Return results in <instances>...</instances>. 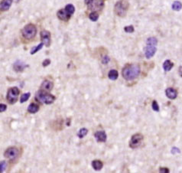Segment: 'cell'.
I'll use <instances>...</instances> for the list:
<instances>
[{
  "instance_id": "7402d4cb",
  "label": "cell",
  "mask_w": 182,
  "mask_h": 173,
  "mask_svg": "<svg viewBox=\"0 0 182 173\" xmlns=\"http://www.w3.org/2000/svg\"><path fill=\"white\" fill-rule=\"evenodd\" d=\"M171 8H172V9L174 10V11H177V12L180 11L181 9H182L181 2H179V1H175V2H174Z\"/></svg>"
},
{
  "instance_id": "ffe728a7",
  "label": "cell",
  "mask_w": 182,
  "mask_h": 173,
  "mask_svg": "<svg viewBox=\"0 0 182 173\" xmlns=\"http://www.w3.org/2000/svg\"><path fill=\"white\" fill-rule=\"evenodd\" d=\"M109 78L112 80H116L119 77V73L116 70H110L108 73Z\"/></svg>"
},
{
  "instance_id": "4fadbf2b",
  "label": "cell",
  "mask_w": 182,
  "mask_h": 173,
  "mask_svg": "<svg viewBox=\"0 0 182 173\" xmlns=\"http://www.w3.org/2000/svg\"><path fill=\"white\" fill-rule=\"evenodd\" d=\"M96 140L97 141L98 143H105L107 139L106 133L104 131H97L95 132L94 134Z\"/></svg>"
},
{
  "instance_id": "9a60e30c",
  "label": "cell",
  "mask_w": 182,
  "mask_h": 173,
  "mask_svg": "<svg viewBox=\"0 0 182 173\" xmlns=\"http://www.w3.org/2000/svg\"><path fill=\"white\" fill-rule=\"evenodd\" d=\"M53 86H54V84H53L52 81L48 80H44L43 82L41 83L40 88H41V90L49 92V91H51L53 89Z\"/></svg>"
},
{
  "instance_id": "484cf974",
  "label": "cell",
  "mask_w": 182,
  "mask_h": 173,
  "mask_svg": "<svg viewBox=\"0 0 182 173\" xmlns=\"http://www.w3.org/2000/svg\"><path fill=\"white\" fill-rule=\"evenodd\" d=\"M31 96V93L30 92H28V93H25L24 94H22V97H21V99H20V103L21 104H23L25 102H26L27 100H28L29 97Z\"/></svg>"
},
{
  "instance_id": "d4e9b609",
  "label": "cell",
  "mask_w": 182,
  "mask_h": 173,
  "mask_svg": "<svg viewBox=\"0 0 182 173\" xmlns=\"http://www.w3.org/2000/svg\"><path fill=\"white\" fill-rule=\"evenodd\" d=\"M44 44L43 42L41 41V43L39 44L38 45H37L36 47H34V48H31V51H30V54H35V53H37L38 51H40V50L42 48V47L44 46Z\"/></svg>"
},
{
  "instance_id": "e575fe53",
  "label": "cell",
  "mask_w": 182,
  "mask_h": 173,
  "mask_svg": "<svg viewBox=\"0 0 182 173\" xmlns=\"http://www.w3.org/2000/svg\"><path fill=\"white\" fill-rule=\"evenodd\" d=\"M178 74L182 78V66H180L178 68Z\"/></svg>"
},
{
  "instance_id": "6da1fadb",
  "label": "cell",
  "mask_w": 182,
  "mask_h": 173,
  "mask_svg": "<svg viewBox=\"0 0 182 173\" xmlns=\"http://www.w3.org/2000/svg\"><path fill=\"white\" fill-rule=\"evenodd\" d=\"M140 74V67L137 64H129L122 68V75L126 80H133Z\"/></svg>"
},
{
  "instance_id": "8fae6325",
  "label": "cell",
  "mask_w": 182,
  "mask_h": 173,
  "mask_svg": "<svg viewBox=\"0 0 182 173\" xmlns=\"http://www.w3.org/2000/svg\"><path fill=\"white\" fill-rule=\"evenodd\" d=\"M28 67V65H26L25 63L22 61H19V60H18V61H16L13 64V69H14L15 72H18V73L22 72L26 67Z\"/></svg>"
},
{
  "instance_id": "f1b7e54d",
  "label": "cell",
  "mask_w": 182,
  "mask_h": 173,
  "mask_svg": "<svg viewBox=\"0 0 182 173\" xmlns=\"http://www.w3.org/2000/svg\"><path fill=\"white\" fill-rule=\"evenodd\" d=\"M109 61V57L108 55H103L102 59H101V62H102V64L106 65V64H108Z\"/></svg>"
},
{
  "instance_id": "d590c367",
  "label": "cell",
  "mask_w": 182,
  "mask_h": 173,
  "mask_svg": "<svg viewBox=\"0 0 182 173\" xmlns=\"http://www.w3.org/2000/svg\"><path fill=\"white\" fill-rule=\"evenodd\" d=\"M13 1H15V2H18L20 1V0H13Z\"/></svg>"
},
{
  "instance_id": "5bb4252c",
  "label": "cell",
  "mask_w": 182,
  "mask_h": 173,
  "mask_svg": "<svg viewBox=\"0 0 182 173\" xmlns=\"http://www.w3.org/2000/svg\"><path fill=\"white\" fill-rule=\"evenodd\" d=\"M165 94L167 96V97L170 100H174L178 97V91L174 88L169 87L165 90Z\"/></svg>"
},
{
  "instance_id": "cb8c5ba5",
  "label": "cell",
  "mask_w": 182,
  "mask_h": 173,
  "mask_svg": "<svg viewBox=\"0 0 182 173\" xmlns=\"http://www.w3.org/2000/svg\"><path fill=\"white\" fill-rule=\"evenodd\" d=\"M87 132H88V130H87V128H81L79 130V132H77V136L80 139H83L84 136H86V135L87 134Z\"/></svg>"
},
{
  "instance_id": "52a82bcc",
  "label": "cell",
  "mask_w": 182,
  "mask_h": 173,
  "mask_svg": "<svg viewBox=\"0 0 182 173\" xmlns=\"http://www.w3.org/2000/svg\"><path fill=\"white\" fill-rule=\"evenodd\" d=\"M20 91L16 86H13L9 89V91L7 92L6 99L8 103L10 104H14L17 102L18 97L19 95Z\"/></svg>"
},
{
  "instance_id": "ba28073f",
  "label": "cell",
  "mask_w": 182,
  "mask_h": 173,
  "mask_svg": "<svg viewBox=\"0 0 182 173\" xmlns=\"http://www.w3.org/2000/svg\"><path fill=\"white\" fill-rule=\"evenodd\" d=\"M144 139V136L142 133H135L131 137L129 141V147L132 149H135L140 146Z\"/></svg>"
},
{
  "instance_id": "1f68e13d",
  "label": "cell",
  "mask_w": 182,
  "mask_h": 173,
  "mask_svg": "<svg viewBox=\"0 0 182 173\" xmlns=\"http://www.w3.org/2000/svg\"><path fill=\"white\" fill-rule=\"evenodd\" d=\"M6 109H7L6 104H0V112L1 113L4 112V111H6Z\"/></svg>"
},
{
  "instance_id": "d6a6232c",
  "label": "cell",
  "mask_w": 182,
  "mask_h": 173,
  "mask_svg": "<svg viewBox=\"0 0 182 173\" xmlns=\"http://www.w3.org/2000/svg\"><path fill=\"white\" fill-rule=\"evenodd\" d=\"M159 172H161V173H168V172H170V170H169V169H168V168H165V167L163 168V167H161V168H160V169H159Z\"/></svg>"
},
{
  "instance_id": "8992f818",
  "label": "cell",
  "mask_w": 182,
  "mask_h": 173,
  "mask_svg": "<svg viewBox=\"0 0 182 173\" xmlns=\"http://www.w3.org/2000/svg\"><path fill=\"white\" fill-rule=\"evenodd\" d=\"M87 9L91 12L102 11L104 6V0H84Z\"/></svg>"
},
{
  "instance_id": "7a4b0ae2",
  "label": "cell",
  "mask_w": 182,
  "mask_h": 173,
  "mask_svg": "<svg viewBox=\"0 0 182 173\" xmlns=\"http://www.w3.org/2000/svg\"><path fill=\"white\" fill-rule=\"evenodd\" d=\"M74 12H75V7L74 5L67 4L64 9H60L59 11H57V16L61 21L67 22L71 18V15L74 14Z\"/></svg>"
},
{
  "instance_id": "83f0119b",
  "label": "cell",
  "mask_w": 182,
  "mask_h": 173,
  "mask_svg": "<svg viewBox=\"0 0 182 173\" xmlns=\"http://www.w3.org/2000/svg\"><path fill=\"white\" fill-rule=\"evenodd\" d=\"M134 27L132 25H129V26H126L124 28V31L127 33H132L134 32Z\"/></svg>"
},
{
  "instance_id": "d6986e66",
  "label": "cell",
  "mask_w": 182,
  "mask_h": 173,
  "mask_svg": "<svg viewBox=\"0 0 182 173\" xmlns=\"http://www.w3.org/2000/svg\"><path fill=\"white\" fill-rule=\"evenodd\" d=\"M163 69L165 70V71H170L172 67H174V63L170 60H166L165 62L163 63Z\"/></svg>"
},
{
  "instance_id": "f546056e",
  "label": "cell",
  "mask_w": 182,
  "mask_h": 173,
  "mask_svg": "<svg viewBox=\"0 0 182 173\" xmlns=\"http://www.w3.org/2000/svg\"><path fill=\"white\" fill-rule=\"evenodd\" d=\"M0 165H1V172H3L5 170V168H6V162L5 161H2Z\"/></svg>"
},
{
  "instance_id": "836d02e7",
  "label": "cell",
  "mask_w": 182,
  "mask_h": 173,
  "mask_svg": "<svg viewBox=\"0 0 182 173\" xmlns=\"http://www.w3.org/2000/svg\"><path fill=\"white\" fill-rule=\"evenodd\" d=\"M171 153L176 154V153H180V149H178L177 147H173L171 149Z\"/></svg>"
},
{
  "instance_id": "277c9868",
  "label": "cell",
  "mask_w": 182,
  "mask_h": 173,
  "mask_svg": "<svg viewBox=\"0 0 182 173\" xmlns=\"http://www.w3.org/2000/svg\"><path fill=\"white\" fill-rule=\"evenodd\" d=\"M129 8V3L126 0H119L115 4L114 12L119 17L123 18L127 14Z\"/></svg>"
},
{
  "instance_id": "9c48e42d",
  "label": "cell",
  "mask_w": 182,
  "mask_h": 173,
  "mask_svg": "<svg viewBox=\"0 0 182 173\" xmlns=\"http://www.w3.org/2000/svg\"><path fill=\"white\" fill-rule=\"evenodd\" d=\"M18 156H19V151H18V148L15 147V146L9 147L4 152L5 157L6 159H9L10 160L17 159L18 158Z\"/></svg>"
},
{
  "instance_id": "4dcf8cb0",
  "label": "cell",
  "mask_w": 182,
  "mask_h": 173,
  "mask_svg": "<svg viewBox=\"0 0 182 173\" xmlns=\"http://www.w3.org/2000/svg\"><path fill=\"white\" fill-rule=\"evenodd\" d=\"M50 64H51L50 59H45V60H44V61L42 62V66H43L44 67H47V66H48Z\"/></svg>"
},
{
  "instance_id": "44dd1931",
  "label": "cell",
  "mask_w": 182,
  "mask_h": 173,
  "mask_svg": "<svg viewBox=\"0 0 182 173\" xmlns=\"http://www.w3.org/2000/svg\"><path fill=\"white\" fill-rule=\"evenodd\" d=\"M100 17V15L97 12H91L89 15V19L92 22H96Z\"/></svg>"
},
{
  "instance_id": "3957f363",
  "label": "cell",
  "mask_w": 182,
  "mask_h": 173,
  "mask_svg": "<svg viewBox=\"0 0 182 173\" xmlns=\"http://www.w3.org/2000/svg\"><path fill=\"white\" fill-rule=\"evenodd\" d=\"M35 97L39 102L47 104V105L53 104V102L56 99L55 96L52 95L50 93H48V91H43V90H39L38 91H37L35 94Z\"/></svg>"
},
{
  "instance_id": "30bf717a",
  "label": "cell",
  "mask_w": 182,
  "mask_h": 173,
  "mask_svg": "<svg viewBox=\"0 0 182 173\" xmlns=\"http://www.w3.org/2000/svg\"><path fill=\"white\" fill-rule=\"evenodd\" d=\"M41 35V41L44 44L46 47H50L51 43V33L47 30L41 31L40 33Z\"/></svg>"
},
{
  "instance_id": "4316f807",
  "label": "cell",
  "mask_w": 182,
  "mask_h": 173,
  "mask_svg": "<svg viewBox=\"0 0 182 173\" xmlns=\"http://www.w3.org/2000/svg\"><path fill=\"white\" fill-rule=\"evenodd\" d=\"M152 107L153 109V111H156V112H158L160 108H159V106H158V102L156 101V100H153L152 103Z\"/></svg>"
},
{
  "instance_id": "603a6c76",
  "label": "cell",
  "mask_w": 182,
  "mask_h": 173,
  "mask_svg": "<svg viewBox=\"0 0 182 173\" xmlns=\"http://www.w3.org/2000/svg\"><path fill=\"white\" fill-rule=\"evenodd\" d=\"M158 44V40L155 37H150L146 40V45H147L155 46Z\"/></svg>"
},
{
  "instance_id": "e0dca14e",
  "label": "cell",
  "mask_w": 182,
  "mask_h": 173,
  "mask_svg": "<svg viewBox=\"0 0 182 173\" xmlns=\"http://www.w3.org/2000/svg\"><path fill=\"white\" fill-rule=\"evenodd\" d=\"M103 162L99 159H95L92 162V167L96 171H100L103 169Z\"/></svg>"
},
{
  "instance_id": "7c38bea8",
  "label": "cell",
  "mask_w": 182,
  "mask_h": 173,
  "mask_svg": "<svg viewBox=\"0 0 182 173\" xmlns=\"http://www.w3.org/2000/svg\"><path fill=\"white\" fill-rule=\"evenodd\" d=\"M157 51V48L155 46L147 45L145 48V55L147 59H150L154 56Z\"/></svg>"
},
{
  "instance_id": "2e32d148",
  "label": "cell",
  "mask_w": 182,
  "mask_h": 173,
  "mask_svg": "<svg viewBox=\"0 0 182 173\" xmlns=\"http://www.w3.org/2000/svg\"><path fill=\"white\" fill-rule=\"evenodd\" d=\"M13 0H2L1 3H0V8H1V11L5 12L8 11L12 5Z\"/></svg>"
},
{
  "instance_id": "ac0fdd59",
  "label": "cell",
  "mask_w": 182,
  "mask_h": 173,
  "mask_svg": "<svg viewBox=\"0 0 182 173\" xmlns=\"http://www.w3.org/2000/svg\"><path fill=\"white\" fill-rule=\"evenodd\" d=\"M39 108L40 106L39 105L36 104H34V103H31V104H29V106H28V111L30 113H36L37 112H38Z\"/></svg>"
},
{
  "instance_id": "5b68a950",
  "label": "cell",
  "mask_w": 182,
  "mask_h": 173,
  "mask_svg": "<svg viewBox=\"0 0 182 173\" xmlns=\"http://www.w3.org/2000/svg\"><path fill=\"white\" fill-rule=\"evenodd\" d=\"M37 33V28L35 25L28 24L22 29V35L26 40H31L35 38Z\"/></svg>"
}]
</instances>
